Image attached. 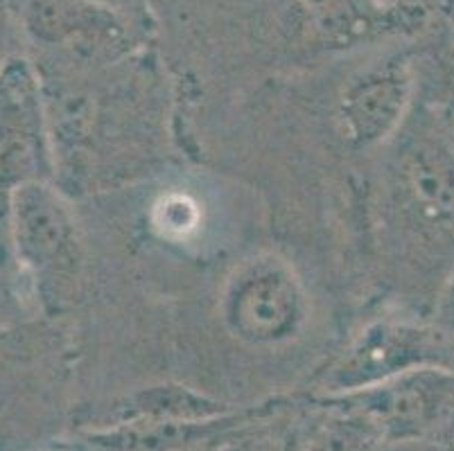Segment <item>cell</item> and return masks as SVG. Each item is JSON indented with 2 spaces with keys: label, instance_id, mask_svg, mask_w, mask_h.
I'll return each instance as SVG.
<instances>
[{
  "label": "cell",
  "instance_id": "14",
  "mask_svg": "<svg viewBox=\"0 0 454 451\" xmlns=\"http://www.w3.org/2000/svg\"><path fill=\"white\" fill-rule=\"evenodd\" d=\"M436 316H439L441 330L445 332H454V268L450 273V278L445 280L443 289H441L439 305H436Z\"/></svg>",
  "mask_w": 454,
  "mask_h": 451
},
{
  "label": "cell",
  "instance_id": "2",
  "mask_svg": "<svg viewBox=\"0 0 454 451\" xmlns=\"http://www.w3.org/2000/svg\"><path fill=\"white\" fill-rule=\"evenodd\" d=\"M220 321L247 347H283L303 334L309 298L296 268L278 253H255L226 276L220 292Z\"/></svg>",
  "mask_w": 454,
  "mask_h": 451
},
{
  "label": "cell",
  "instance_id": "12",
  "mask_svg": "<svg viewBox=\"0 0 454 451\" xmlns=\"http://www.w3.org/2000/svg\"><path fill=\"white\" fill-rule=\"evenodd\" d=\"M285 407L249 422L245 427L235 429L229 436L222 438L217 451H301L305 438H301L299 429L280 422V413Z\"/></svg>",
  "mask_w": 454,
  "mask_h": 451
},
{
  "label": "cell",
  "instance_id": "5",
  "mask_svg": "<svg viewBox=\"0 0 454 451\" xmlns=\"http://www.w3.org/2000/svg\"><path fill=\"white\" fill-rule=\"evenodd\" d=\"M419 97V66L407 52H391L355 73L337 99V127L350 147L389 143L410 120Z\"/></svg>",
  "mask_w": 454,
  "mask_h": 451
},
{
  "label": "cell",
  "instance_id": "9",
  "mask_svg": "<svg viewBox=\"0 0 454 451\" xmlns=\"http://www.w3.org/2000/svg\"><path fill=\"white\" fill-rule=\"evenodd\" d=\"M283 404L231 411L210 420H134L111 427L86 429L84 440L98 451H190L222 440L235 429L276 411Z\"/></svg>",
  "mask_w": 454,
  "mask_h": 451
},
{
  "label": "cell",
  "instance_id": "16",
  "mask_svg": "<svg viewBox=\"0 0 454 451\" xmlns=\"http://www.w3.org/2000/svg\"><path fill=\"white\" fill-rule=\"evenodd\" d=\"M95 3L102 7H109V10L118 12V14L127 16V19H129V14L138 12V7L143 5V0H95Z\"/></svg>",
  "mask_w": 454,
  "mask_h": 451
},
{
  "label": "cell",
  "instance_id": "3",
  "mask_svg": "<svg viewBox=\"0 0 454 451\" xmlns=\"http://www.w3.org/2000/svg\"><path fill=\"white\" fill-rule=\"evenodd\" d=\"M57 149L41 73L26 55L0 66V190L55 183Z\"/></svg>",
  "mask_w": 454,
  "mask_h": 451
},
{
  "label": "cell",
  "instance_id": "4",
  "mask_svg": "<svg viewBox=\"0 0 454 451\" xmlns=\"http://www.w3.org/2000/svg\"><path fill=\"white\" fill-rule=\"evenodd\" d=\"M448 350L445 330L395 318L373 321L350 338L324 372L321 397L375 386L414 368L448 366Z\"/></svg>",
  "mask_w": 454,
  "mask_h": 451
},
{
  "label": "cell",
  "instance_id": "1",
  "mask_svg": "<svg viewBox=\"0 0 454 451\" xmlns=\"http://www.w3.org/2000/svg\"><path fill=\"white\" fill-rule=\"evenodd\" d=\"M7 233L32 293L48 312L77 298L86 251L75 213L55 183H27L7 194Z\"/></svg>",
  "mask_w": 454,
  "mask_h": 451
},
{
  "label": "cell",
  "instance_id": "8",
  "mask_svg": "<svg viewBox=\"0 0 454 451\" xmlns=\"http://www.w3.org/2000/svg\"><path fill=\"white\" fill-rule=\"evenodd\" d=\"M16 23L35 43L73 59H115L129 45V19L95 0H16Z\"/></svg>",
  "mask_w": 454,
  "mask_h": 451
},
{
  "label": "cell",
  "instance_id": "10",
  "mask_svg": "<svg viewBox=\"0 0 454 451\" xmlns=\"http://www.w3.org/2000/svg\"><path fill=\"white\" fill-rule=\"evenodd\" d=\"M231 411L233 408L206 393L184 384L160 382L134 388L102 407L95 413L93 424H86V429L134 420H210Z\"/></svg>",
  "mask_w": 454,
  "mask_h": 451
},
{
  "label": "cell",
  "instance_id": "17",
  "mask_svg": "<svg viewBox=\"0 0 454 451\" xmlns=\"http://www.w3.org/2000/svg\"><path fill=\"white\" fill-rule=\"evenodd\" d=\"M445 14V30H448V41L454 50V0H450L448 7L443 10Z\"/></svg>",
  "mask_w": 454,
  "mask_h": 451
},
{
  "label": "cell",
  "instance_id": "13",
  "mask_svg": "<svg viewBox=\"0 0 454 451\" xmlns=\"http://www.w3.org/2000/svg\"><path fill=\"white\" fill-rule=\"evenodd\" d=\"M197 206L190 204L185 197H172L165 198L163 206H160V213H163V222L159 226H163V235L179 233L184 235L185 230L195 229L197 222Z\"/></svg>",
  "mask_w": 454,
  "mask_h": 451
},
{
  "label": "cell",
  "instance_id": "7",
  "mask_svg": "<svg viewBox=\"0 0 454 451\" xmlns=\"http://www.w3.org/2000/svg\"><path fill=\"white\" fill-rule=\"evenodd\" d=\"M398 136L394 176L400 201L420 229L454 235V140L429 111Z\"/></svg>",
  "mask_w": 454,
  "mask_h": 451
},
{
  "label": "cell",
  "instance_id": "15",
  "mask_svg": "<svg viewBox=\"0 0 454 451\" xmlns=\"http://www.w3.org/2000/svg\"><path fill=\"white\" fill-rule=\"evenodd\" d=\"M12 12L7 7L5 0H0V66L5 64L10 57L19 55V52H14V50L10 48L12 45Z\"/></svg>",
  "mask_w": 454,
  "mask_h": 451
},
{
  "label": "cell",
  "instance_id": "11",
  "mask_svg": "<svg viewBox=\"0 0 454 451\" xmlns=\"http://www.w3.org/2000/svg\"><path fill=\"white\" fill-rule=\"evenodd\" d=\"M328 417L309 429L301 451H385V433L360 413L348 408L325 407Z\"/></svg>",
  "mask_w": 454,
  "mask_h": 451
},
{
  "label": "cell",
  "instance_id": "6",
  "mask_svg": "<svg viewBox=\"0 0 454 451\" xmlns=\"http://www.w3.org/2000/svg\"><path fill=\"white\" fill-rule=\"evenodd\" d=\"M321 404L360 413L385 433L387 442H414L454 407V370L414 368L375 386L321 397Z\"/></svg>",
  "mask_w": 454,
  "mask_h": 451
}]
</instances>
